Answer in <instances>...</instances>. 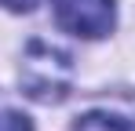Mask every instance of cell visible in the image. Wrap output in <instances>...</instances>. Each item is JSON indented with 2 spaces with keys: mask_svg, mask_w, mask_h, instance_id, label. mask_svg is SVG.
Segmentation results:
<instances>
[{
  "mask_svg": "<svg viewBox=\"0 0 135 131\" xmlns=\"http://www.w3.org/2000/svg\"><path fill=\"white\" fill-rule=\"evenodd\" d=\"M55 7V18L62 29L77 33V37H106L113 29V18H117V7L113 0H51Z\"/></svg>",
  "mask_w": 135,
  "mask_h": 131,
  "instance_id": "cell-2",
  "label": "cell"
},
{
  "mask_svg": "<svg viewBox=\"0 0 135 131\" xmlns=\"http://www.w3.org/2000/svg\"><path fill=\"white\" fill-rule=\"evenodd\" d=\"M0 131H33V124H29V117L7 109V113H0Z\"/></svg>",
  "mask_w": 135,
  "mask_h": 131,
  "instance_id": "cell-4",
  "label": "cell"
},
{
  "mask_svg": "<svg viewBox=\"0 0 135 131\" xmlns=\"http://www.w3.org/2000/svg\"><path fill=\"white\" fill-rule=\"evenodd\" d=\"M4 7H11V11H33L37 7V0H0Z\"/></svg>",
  "mask_w": 135,
  "mask_h": 131,
  "instance_id": "cell-5",
  "label": "cell"
},
{
  "mask_svg": "<svg viewBox=\"0 0 135 131\" xmlns=\"http://www.w3.org/2000/svg\"><path fill=\"white\" fill-rule=\"evenodd\" d=\"M22 84L40 102L62 98L69 87V58L51 44H29V58L22 66Z\"/></svg>",
  "mask_w": 135,
  "mask_h": 131,
  "instance_id": "cell-1",
  "label": "cell"
},
{
  "mask_svg": "<svg viewBox=\"0 0 135 131\" xmlns=\"http://www.w3.org/2000/svg\"><path fill=\"white\" fill-rule=\"evenodd\" d=\"M73 131H135L132 117H120V113H106V109H95V113H84Z\"/></svg>",
  "mask_w": 135,
  "mask_h": 131,
  "instance_id": "cell-3",
  "label": "cell"
}]
</instances>
